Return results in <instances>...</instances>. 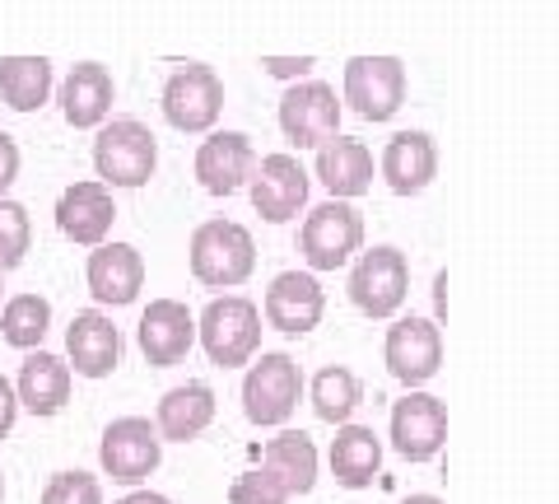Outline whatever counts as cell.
I'll return each mask as SVG.
<instances>
[{
	"mask_svg": "<svg viewBox=\"0 0 559 504\" xmlns=\"http://www.w3.org/2000/svg\"><path fill=\"white\" fill-rule=\"evenodd\" d=\"M117 220V206H112V192L108 183H75L66 187L61 201H57V224L70 243H84V248H98L108 238Z\"/></svg>",
	"mask_w": 559,
	"mask_h": 504,
	"instance_id": "cell-19",
	"label": "cell"
},
{
	"mask_svg": "<svg viewBox=\"0 0 559 504\" xmlns=\"http://www.w3.org/2000/svg\"><path fill=\"white\" fill-rule=\"evenodd\" d=\"M318 178L336 201H355L373 187V154L364 141L349 136H331L326 145H318Z\"/></svg>",
	"mask_w": 559,
	"mask_h": 504,
	"instance_id": "cell-20",
	"label": "cell"
},
{
	"mask_svg": "<svg viewBox=\"0 0 559 504\" xmlns=\"http://www.w3.org/2000/svg\"><path fill=\"white\" fill-rule=\"evenodd\" d=\"M43 504H103V485L90 472H57L47 481Z\"/></svg>",
	"mask_w": 559,
	"mask_h": 504,
	"instance_id": "cell-32",
	"label": "cell"
},
{
	"mask_svg": "<svg viewBox=\"0 0 559 504\" xmlns=\"http://www.w3.org/2000/svg\"><path fill=\"white\" fill-rule=\"evenodd\" d=\"M252 206L261 220L285 224L308 206V173L294 154H266L252 173Z\"/></svg>",
	"mask_w": 559,
	"mask_h": 504,
	"instance_id": "cell-13",
	"label": "cell"
},
{
	"mask_svg": "<svg viewBox=\"0 0 559 504\" xmlns=\"http://www.w3.org/2000/svg\"><path fill=\"white\" fill-rule=\"evenodd\" d=\"M219 108H224V84L219 75L210 71L201 61H187L178 71L168 75L164 84V117L173 121L178 131H210L219 121Z\"/></svg>",
	"mask_w": 559,
	"mask_h": 504,
	"instance_id": "cell-10",
	"label": "cell"
},
{
	"mask_svg": "<svg viewBox=\"0 0 559 504\" xmlns=\"http://www.w3.org/2000/svg\"><path fill=\"white\" fill-rule=\"evenodd\" d=\"M47 327H51V304L43 294H14L5 313H0V341L20 345V351H38Z\"/></svg>",
	"mask_w": 559,
	"mask_h": 504,
	"instance_id": "cell-29",
	"label": "cell"
},
{
	"mask_svg": "<svg viewBox=\"0 0 559 504\" xmlns=\"http://www.w3.org/2000/svg\"><path fill=\"white\" fill-rule=\"evenodd\" d=\"M66 355L80 378H108L121 364V332L98 308L75 313V323L66 327Z\"/></svg>",
	"mask_w": 559,
	"mask_h": 504,
	"instance_id": "cell-17",
	"label": "cell"
},
{
	"mask_svg": "<svg viewBox=\"0 0 559 504\" xmlns=\"http://www.w3.org/2000/svg\"><path fill=\"white\" fill-rule=\"evenodd\" d=\"M406 294H411V262L392 243L369 248L355 262V271H349V300H355L359 313H369V318H392L406 304Z\"/></svg>",
	"mask_w": 559,
	"mask_h": 504,
	"instance_id": "cell-6",
	"label": "cell"
},
{
	"mask_svg": "<svg viewBox=\"0 0 559 504\" xmlns=\"http://www.w3.org/2000/svg\"><path fill=\"white\" fill-rule=\"evenodd\" d=\"M117 504H173V500H168V495H154V491H135V495L117 500Z\"/></svg>",
	"mask_w": 559,
	"mask_h": 504,
	"instance_id": "cell-36",
	"label": "cell"
},
{
	"mask_svg": "<svg viewBox=\"0 0 559 504\" xmlns=\"http://www.w3.org/2000/svg\"><path fill=\"white\" fill-rule=\"evenodd\" d=\"M210 421H215V392H210L205 384H182V388L164 392L159 415H154L159 434L173 439V444L197 439V434H205Z\"/></svg>",
	"mask_w": 559,
	"mask_h": 504,
	"instance_id": "cell-25",
	"label": "cell"
},
{
	"mask_svg": "<svg viewBox=\"0 0 559 504\" xmlns=\"http://www.w3.org/2000/svg\"><path fill=\"white\" fill-rule=\"evenodd\" d=\"M135 337H140V355H145L154 370H173V364L187 360L191 341H197V318H191V308L178 300H154L145 308V318H140Z\"/></svg>",
	"mask_w": 559,
	"mask_h": 504,
	"instance_id": "cell-14",
	"label": "cell"
},
{
	"mask_svg": "<svg viewBox=\"0 0 559 504\" xmlns=\"http://www.w3.org/2000/svg\"><path fill=\"white\" fill-rule=\"evenodd\" d=\"M401 504H443L439 495H411V500H401Z\"/></svg>",
	"mask_w": 559,
	"mask_h": 504,
	"instance_id": "cell-37",
	"label": "cell"
},
{
	"mask_svg": "<svg viewBox=\"0 0 559 504\" xmlns=\"http://www.w3.org/2000/svg\"><path fill=\"white\" fill-rule=\"evenodd\" d=\"M84 276H90V294L98 304L121 308V304H135L140 285H145V257L131 243H98L90 253Z\"/></svg>",
	"mask_w": 559,
	"mask_h": 504,
	"instance_id": "cell-18",
	"label": "cell"
},
{
	"mask_svg": "<svg viewBox=\"0 0 559 504\" xmlns=\"http://www.w3.org/2000/svg\"><path fill=\"white\" fill-rule=\"evenodd\" d=\"M252 173H257V154L242 131H215L201 141L197 178L210 197H234L242 183H252Z\"/></svg>",
	"mask_w": 559,
	"mask_h": 504,
	"instance_id": "cell-16",
	"label": "cell"
},
{
	"mask_svg": "<svg viewBox=\"0 0 559 504\" xmlns=\"http://www.w3.org/2000/svg\"><path fill=\"white\" fill-rule=\"evenodd\" d=\"M345 103L364 121H388L406 103V66L396 57H355L345 66Z\"/></svg>",
	"mask_w": 559,
	"mask_h": 504,
	"instance_id": "cell-9",
	"label": "cell"
},
{
	"mask_svg": "<svg viewBox=\"0 0 559 504\" xmlns=\"http://www.w3.org/2000/svg\"><path fill=\"white\" fill-rule=\"evenodd\" d=\"M322 313H326V294L318 285V276L285 271V276H275L271 281V290H266V323L275 327V332L304 337V332H312V327L322 323Z\"/></svg>",
	"mask_w": 559,
	"mask_h": 504,
	"instance_id": "cell-15",
	"label": "cell"
},
{
	"mask_svg": "<svg viewBox=\"0 0 559 504\" xmlns=\"http://www.w3.org/2000/svg\"><path fill=\"white\" fill-rule=\"evenodd\" d=\"M14 178H20V145H14V136L0 131V197L10 192Z\"/></svg>",
	"mask_w": 559,
	"mask_h": 504,
	"instance_id": "cell-34",
	"label": "cell"
},
{
	"mask_svg": "<svg viewBox=\"0 0 559 504\" xmlns=\"http://www.w3.org/2000/svg\"><path fill=\"white\" fill-rule=\"evenodd\" d=\"M164 458V434L159 425H150L145 415H121L103 430V444H98V462L103 472L121 485H140Z\"/></svg>",
	"mask_w": 559,
	"mask_h": 504,
	"instance_id": "cell-7",
	"label": "cell"
},
{
	"mask_svg": "<svg viewBox=\"0 0 559 504\" xmlns=\"http://www.w3.org/2000/svg\"><path fill=\"white\" fill-rule=\"evenodd\" d=\"M112 75H108V66H98V61H80V66H70V75L61 84V113L70 127H98L103 117L112 113Z\"/></svg>",
	"mask_w": 559,
	"mask_h": 504,
	"instance_id": "cell-22",
	"label": "cell"
},
{
	"mask_svg": "<svg viewBox=\"0 0 559 504\" xmlns=\"http://www.w3.org/2000/svg\"><path fill=\"white\" fill-rule=\"evenodd\" d=\"M33 243V224H28V211L20 201H5L0 197V271H14L24 262Z\"/></svg>",
	"mask_w": 559,
	"mask_h": 504,
	"instance_id": "cell-30",
	"label": "cell"
},
{
	"mask_svg": "<svg viewBox=\"0 0 559 504\" xmlns=\"http://www.w3.org/2000/svg\"><path fill=\"white\" fill-rule=\"evenodd\" d=\"M364 243V220L349 201H322L312 206L304 230H299V253L312 271H336Z\"/></svg>",
	"mask_w": 559,
	"mask_h": 504,
	"instance_id": "cell-4",
	"label": "cell"
},
{
	"mask_svg": "<svg viewBox=\"0 0 559 504\" xmlns=\"http://www.w3.org/2000/svg\"><path fill=\"white\" fill-rule=\"evenodd\" d=\"M382 467V439L369 430V425H336V439H331V477L345 491H364L373 485Z\"/></svg>",
	"mask_w": 559,
	"mask_h": 504,
	"instance_id": "cell-24",
	"label": "cell"
},
{
	"mask_svg": "<svg viewBox=\"0 0 559 504\" xmlns=\"http://www.w3.org/2000/svg\"><path fill=\"white\" fill-rule=\"evenodd\" d=\"M433 173H439V150L425 131H396L388 150H382V178L396 197H415L425 192L433 183Z\"/></svg>",
	"mask_w": 559,
	"mask_h": 504,
	"instance_id": "cell-21",
	"label": "cell"
},
{
	"mask_svg": "<svg viewBox=\"0 0 559 504\" xmlns=\"http://www.w3.org/2000/svg\"><path fill=\"white\" fill-rule=\"evenodd\" d=\"M304 392V374L285 351H266L242 378V411L252 425H285Z\"/></svg>",
	"mask_w": 559,
	"mask_h": 504,
	"instance_id": "cell-5",
	"label": "cell"
},
{
	"mask_svg": "<svg viewBox=\"0 0 559 504\" xmlns=\"http://www.w3.org/2000/svg\"><path fill=\"white\" fill-rule=\"evenodd\" d=\"M382 360H388V374L396 384L419 388L439 374L443 364V337L429 318H401L388 327V345H382Z\"/></svg>",
	"mask_w": 559,
	"mask_h": 504,
	"instance_id": "cell-11",
	"label": "cell"
},
{
	"mask_svg": "<svg viewBox=\"0 0 559 504\" xmlns=\"http://www.w3.org/2000/svg\"><path fill=\"white\" fill-rule=\"evenodd\" d=\"M359 402H364V388L345 364H326V370L312 378V411H318L326 425H345Z\"/></svg>",
	"mask_w": 559,
	"mask_h": 504,
	"instance_id": "cell-28",
	"label": "cell"
},
{
	"mask_svg": "<svg viewBox=\"0 0 559 504\" xmlns=\"http://www.w3.org/2000/svg\"><path fill=\"white\" fill-rule=\"evenodd\" d=\"M51 98L47 57H0V103L14 113H38Z\"/></svg>",
	"mask_w": 559,
	"mask_h": 504,
	"instance_id": "cell-27",
	"label": "cell"
},
{
	"mask_svg": "<svg viewBox=\"0 0 559 504\" xmlns=\"http://www.w3.org/2000/svg\"><path fill=\"white\" fill-rule=\"evenodd\" d=\"M280 131H285V141L299 145V150L326 145L331 136L341 131L336 90L322 80H294L285 90V98H280Z\"/></svg>",
	"mask_w": 559,
	"mask_h": 504,
	"instance_id": "cell-8",
	"label": "cell"
},
{
	"mask_svg": "<svg viewBox=\"0 0 559 504\" xmlns=\"http://www.w3.org/2000/svg\"><path fill=\"white\" fill-rule=\"evenodd\" d=\"M261 467L285 481L289 495H308L312 485H318V448H312V439L304 430L275 434V439L266 444V462Z\"/></svg>",
	"mask_w": 559,
	"mask_h": 504,
	"instance_id": "cell-26",
	"label": "cell"
},
{
	"mask_svg": "<svg viewBox=\"0 0 559 504\" xmlns=\"http://www.w3.org/2000/svg\"><path fill=\"white\" fill-rule=\"evenodd\" d=\"M257 267V243L234 220H205L191 234V276L210 290H234Z\"/></svg>",
	"mask_w": 559,
	"mask_h": 504,
	"instance_id": "cell-1",
	"label": "cell"
},
{
	"mask_svg": "<svg viewBox=\"0 0 559 504\" xmlns=\"http://www.w3.org/2000/svg\"><path fill=\"white\" fill-rule=\"evenodd\" d=\"M14 415H20V392L10 388V378H0V439L14 430Z\"/></svg>",
	"mask_w": 559,
	"mask_h": 504,
	"instance_id": "cell-35",
	"label": "cell"
},
{
	"mask_svg": "<svg viewBox=\"0 0 559 504\" xmlns=\"http://www.w3.org/2000/svg\"><path fill=\"white\" fill-rule=\"evenodd\" d=\"M229 504H289V491L285 481L266 467H257V472H242L234 485H229Z\"/></svg>",
	"mask_w": 559,
	"mask_h": 504,
	"instance_id": "cell-31",
	"label": "cell"
},
{
	"mask_svg": "<svg viewBox=\"0 0 559 504\" xmlns=\"http://www.w3.org/2000/svg\"><path fill=\"white\" fill-rule=\"evenodd\" d=\"M14 392H20V407H28L33 415H57L70 402V364L51 351H28Z\"/></svg>",
	"mask_w": 559,
	"mask_h": 504,
	"instance_id": "cell-23",
	"label": "cell"
},
{
	"mask_svg": "<svg viewBox=\"0 0 559 504\" xmlns=\"http://www.w3.org/2000/svg\"><path fill=\"white\" fill-rule=\"evenodd\" d=\"M312 57H261V71L275 75V80H304L312 71Z\"/></svg>",
	"mask_w": 559,
	"mask_h": 504,
	"instance_id": "cell-33",
	"label": "cell"
},
{
	"mask_svg": "<svg viewBox=\"0 0 559 504\" xmlns=\"http://www.w3.org/2000/svg\"><path fill=\"white\" fill-rule=\"evenodd\" d=\"M197 337L205 345L210 364L219 370H238L248 364L261 345V308L242 294H224V300H210L201 323H197Z\"/></svg>",
	"mask_w": 559,
	"mask_h": 504,
	"instance_id": "cell-2",
	"label": "cell"
},
{
	"mask_svg": "<svg viewBox=\"0 0 559 504\" xmlns=\"http://www.w3.org/2000/svg\"><path fill=\"white\" fill-rule=\"evenodd\" d=\"M94 168L108 187H145L159 168V141L145 121L117 117L98 131L94 141Z\"/></svg>",
	"mask_w": 559,
	"mask_h": 504,
	"instance_id": "cell-3",
	"label": "cell"
},
{
	"mask_svg": "<svg viewBox=\"0 0 559 504\" xmlns=\"http://www.w3.org/2000/svg\"><path fill=\"white\" fill-rule=\"evenodd\" d=\"M448 439V411L433 392H406L392 407V444L406 462H429Z\"/></svg>",
	"mask_w": 559,
	"mask_h": 504,
	"instance_id": "cell-12",
	"label": "cell"
}]
</instances>
